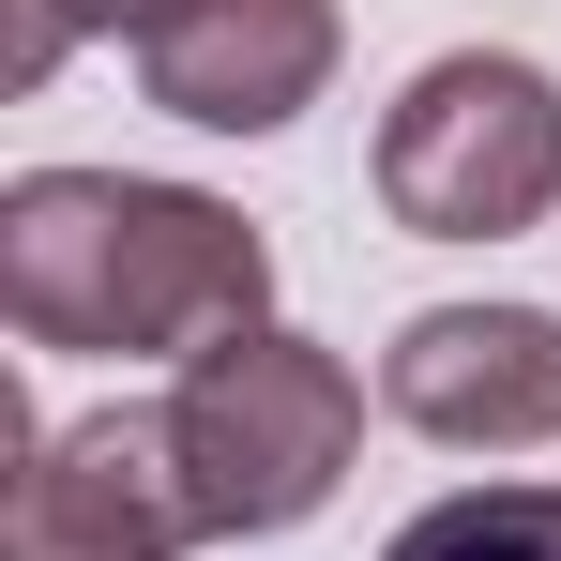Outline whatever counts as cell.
<instances>
[{"label":"cell","mask_w":561,"mask_h":561,"mask_svg":"<svg viewBox=\"0 0 561 561\" xmlns=\"http://www.w3.org/2000/svg\"><path fill=\"white\" fill-rule=\"evenodd\" d=\"M379 213L410 243H516L561 213V77L516 46H456L379 106Z\"/></svg>","instance_id":"3"},{"label":"cell","mask_w":561,"mask_h":561,"mask_svg":"<svg viewBox=\"0 0 561 561\" xmlns=\"http://www.w3.org/2000/svg\"><path fill=\"white\" fill-rule=\"evenodd\" d=\"M350 440H365V379L334 365L319 334H228L168 394V470H183V516L213 547L304 531L350 485Z\"/></svg>","instance_id":"2"},{"label":"cell","mask_w":561,"mask_h":561,"mask_svg":"<svg viewBox=\"0 0 561 561\" xmlns=\"http://www.w3.org/2000/svg\"><path fill=\"white\" fill-rule=\"evenodd\" d=\"M0 15H15V31H0V77H15V92H46L92 31L137 46V31H152V15H183V0H0Z\"/></svg>","instance_id":"8"},{"label":"cell","mask_w":561,"mask_h":561,"mask_svg":"<svg viewBox=\"0 0 561 561\" xmlns=\"http://www.w3.org/2000/svg\"><path fill=\"white\" fill-rule=\"evenodd\" d=\"M379 561H561V485H456Z\"/></svg>","instance_id":"7"},{"label":"cell","mask_w":561,"mask_h":561,"mask_svg":"<svg viewBox=\"0 0 561 561\" xmlns=\"http://www.w3.org/2000/svg\"><path fill=\"white\" fill-rule=\"evenodd\" d=\"M183 470H168V410H92L61 440L15 456V501H0V561H183Z\"/></svg>","instance_id":"5"},{"label":"cell","mask_w":561,"mask_h":561,"mask_svg":"<svg viewBox=\"0 0 561 561\" xmlns=\"http://www.w3.org/2000/svg\"><path fill=\"white\" fill-rule=\"evenodd\" d=\"M379 410L440 456H531V440H561V319L547 304H425L379 350Z\"/></svg>","instance_id":"4"},{"label":"cell","mask_w":561,"mask_h":561,"mask_svg":"<svg viewBox=\"0 0 561 561\" xmlns=\"http://www.w3.org/2000/svg\"><path fill=\"white\" fill-rule=\"evenodd\" d=\"M0 319H15V350L197 365L228 334H274V243L197 183L31 168L0 197Z\"/></svg>","instance_id":"1"},{"label":"cell","mask_w":561,"mask_h":561,"mask_svg":"<svg viewBox=\"0 0 561 561\" xmlns=\"http://www.w3.org/2000/svg\"><path fill=\"white\" fill-rule=\"evenodd\" d=\"M334 0H183L137 31V92L197 137H274L334 92Z\"/></svg>","instance_id":"6"}]
</instances>
